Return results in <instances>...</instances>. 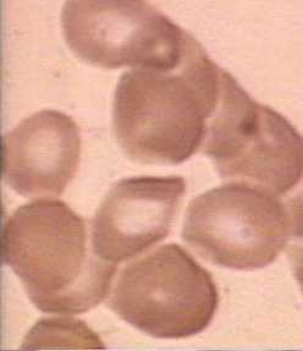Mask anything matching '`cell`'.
Returning a JSON list of instances; mask_svg holds the SVG:
<instances>
[{"label":"cell","instance_id":"6da1fadb","mask_svg":"<svg viewBox=\"0 0 303 351\" xmlns=\"http://www.w3.org/2000/svg\"><path fill=\"white\" fill-rule=\"evenodd\" d=\"M223 69L187 36L181 62L169 69H134L119 80L112 120L120 147L143 165H178L202 149L218 106Z\"/></svg>","mask_w":303,"mask_h":351},{"label":"cell","instance_id":"7a4b0ae2","mask_svg":"<svg viewBox=\"0 0 303 351\" xmlns=\"http://www.w3.org/2000/svg\"><path fill=\"white\" fill-rule=\"evenodd\" d=\"M87 223L68 204L38 199L19 207L3 232V261L40 311L79 315L109 294L117 265L97 255Z\"/></svg>","mask_w":303,"mask_h":351},{"label":"cell","instance_id":"3957f363","mask_svg":"<svg viewBox=\"0 0 303 351\" xmlns=\"http://www.w3.org/2000/svg\"><path fill=\"white\" fill-rule=\"evenodd\" d=\"M202 152L220 176L282 199L303 174V138L273 109L254 102L223 70L218 106Z\"/></svg>","mask_w":303,"mask_h":351},{"label":"cell","instance_id":"277c9868","mask_svg":"<svg viewBox=\"0 0 303 351\" xmlns=\"http://www.w3.org/2000/svg\"><path fill=\"white\" fill-rule=\"evenodd\" d=\"M219 305L213 278L185 249L164 245L119 274L108 307L154 338L184 339L212 322Z\"/></svg>","mask_w":303,"mask_h":351},{"label":"cell","instance_id":"5b68a950","mask_svg":"<svg viewBox=\"0 0 303 351\" xmlns=\"http://www.w3.org/2000/svg\"><path fill=\"white\" fill-rule=\"evenodd\" d=\"M291 237L287 208L260 189L230 182L192 199L182 239L217 266L253 271L268 266Z\"/></svg>","mask_w":303,"mask_h":351},{"label":"cell","instance_id":"8992f818","mask_svg":"<svg viewBox=\"0 0 303 351\" xmlns=\"http://www.w3.org/2000/svg\"><path fill=\"white\" fill-rule=\"evenodd\" d=\"M62 34L81 60L103 69H169L189 32L147 0H66Z\"/></svg>","mask_w":303,"mask_h":351},{"label":"cell","instance_id":"52a82bcc","mask_svg":"<svg viewBox=\"0 0 303 351\" xmlns=\"http://www.w3.org/2000/svg\"><path fill=\"white\" fill-rule=\"evenodd\" d=\"M186 193L181 176H135L117 182L90 226L97 255L118 265L167 238Z\"/></svg>","mask_w":303,"mask_h":351},{"label":"cell","instance_id":"ba28073f","mask_svg":"<svg viewBox=\"0 0 303 351\" xmlns=\"http://www.w3.org/2000/svg\"><path fill=\"white\" fill-rule=\"evenodd\" d=\"M79 126L58 110L23 120L4 137L3 176L25 197L60 196L79 170Z\"/></svg>","mask_w":303,"mask_h":351},{"label":"cell","instance_id":"9c48e42d","mask_svg":"<svg viewBox=\"0 0 303 351\" xmlns=\"http://www.w3.org/2000/svg\"><path fill=\"white\" fill-rule=\"evenodd\" d=\"M54 322L62 335H59V332L51 326L48 319H43L29 332L25 340L23 348L29 344L32 346L29 349L56 348V344L62 343H87L92 348H101L99 338L84 322L68 318L54 319Z\"/></svg>","mask_w":303,"mask_h":351},{"label":"cell","instance_id":"30bf717a","mask_svg":"<svg viewBox=\"0 0 303 351\" xmlns=\"http://www.w3.org/2000/svg\"><path fill=\"white\" fill-rule=\"evenodd\" d=\"M280 199L289 215L292 238L303 240V174L298 184Z\"/></svg>","mask_w":303,"mask_h":351},{"label":"cell","instance_id":"8fae6325","mask_svg":"<svg viewBox=\"0 0 303 351\" xmlns=\"http://www.w3.org/2000/svg\"><path fill=\"white\" fill-rule=\"evenodd\" d=\"M289 246L287 254L292 262L295 277L298 279L303 293V240H298Z\"/></svg>","mask_w":303,"mask_h":351}]
</instances>
